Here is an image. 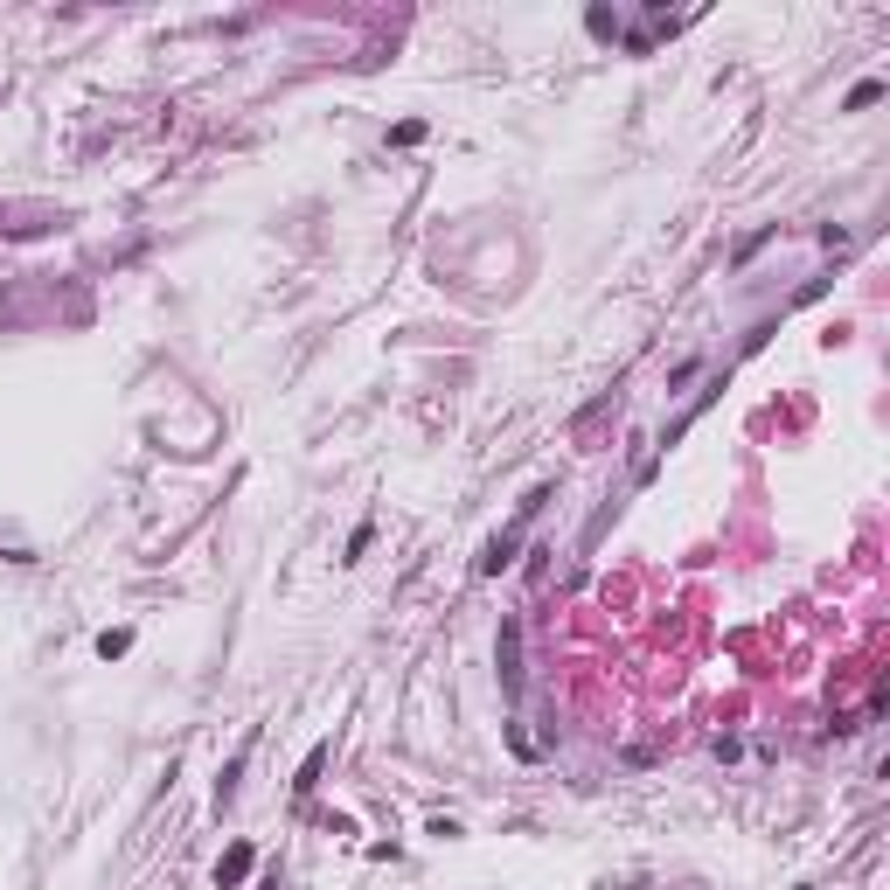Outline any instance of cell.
I'll list each match as a JSON object with an SVG mask.
<instances>
[{
  "label": "cell",
  "mask_w": 890,
  "mask_h": 890,
  "mask_svg": "<svg viewBox=\"0 0 890 890\" xmlns=\"http://www.w3.org/2000/svg\"><path fill=\"white\" fill-rule=\"evenodd\" d=\"M251 870H257V849H251V842H230V849H223V863H216V884H223V890H237Z\"/></svg>",
  "instance_id": "6da1fadb"
},
{
  "label": "cell",
  "mask_w": 890,
  "mask_h": 890,
  "mask_svg": "<svg viewBox=\"0 0 890 890\" xmlns=\"http://www.w3.org/2000/svg\"><path fill=\"white\" fill-rule=\"evenodd\" d=\"M501 682H522V634H515V626H501Z\"/></svg>",
  "instance_id": "7a4b0ae2"
},
{
  "label": "cell",
  "mask_w": 890,
  "mask_h": 890,
  "mask_svg": "<svg viewBox=\"0 0 890 890\" xmlns=\"http://www.w3.org/2000/svg\"><path fill=\"white\" fill-rule=\"evenodd\" d=\"M876 98H884V77H863V84L849 91V112H870Z\"/></svg>",
  "instance_id": "3957f363"
},
{
  "label": "cell",
  "mask_w": 890,
  "mask_h": 890,
  "mask_svg": "<svg viewBox=\"0 0 890 890\" xmlns=\"http://www.w3.org/2000/svg\"><path fill=\"white\" fill-rule=\"evenodd\" d=\"M320 765H327V745H314V752H306V765H299V779H293V786H299V793H314Z\"/></svg>",
  "instance_id": "277c9868"
},
{
  "label": "cell",
  "mask_w": 890,
  "mask_h": 890,
  "mask_svg": "<svg viewBox=\"0 0 890 890\" xmlns=\"http://www.w3.org/2000/svg\"><path fill=\"white\" fill-rule=\"evenodd\" d=\"M125 647H133V634H125V626H112V634H98V654H105V661H119Z\"/></svg>",
  "instance_id": "5b68a950"
}]
</instances>
